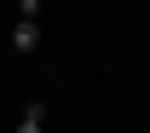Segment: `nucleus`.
<instances>
[{"instance_id":"obj_1","label":"nucleus","mask_w":150,"mask_h":133,"mask_svg":"<svg viewBox=\"0 0 150 133\" xmlns=\"http://www.w3.org/2000/svg\"><path fill=\"white\" fill-rule=\"evenodd\" d=\"M18 133H46V104H40V98H29V104H23Z\"/></svg>"},{"instance_id":"obj_2","label":"nucleus","mask_w":150,"mask_h":133,"mask_svg":"<svg viewBox=\"0 0 150 133\" xmlns=\"http://www.w3.org/2000/svg\"><path fill=\"white\" fill-rule=\"evenodd\" d=\"M12 46H18V52H35V46H40V29H35L29 18H18V29H12Z\"/></svg>"}]
</instances>
